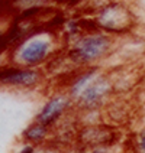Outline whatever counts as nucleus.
Instances as JSON below:
<instances>
[{
    "label": "nucleus",
    "mask_w": 145,
    "mask_h": 153,
    "mask_svg": "<svg viewBox=\"0 0 145 153\" xmlns=\"http://www.w3.org/2000/svg\"><path fill=\"white\" fill-rule=\"evenodd\" d=\"M45 79L47 74L41 68H25L10 62L0 67V88L28 91L39 88Z\"/></svg>",
    "instance_id": "obj_6"
},
{
    "label": "nucleus",
    "mask_w": 145,
    "mask_h": 153,
    "mask_svg": "<svg viewBox=\"0 0 145 153\" xmlns=\"http://www.w3.org/2000/svg\"><path fill=\"white\" fill-rule=\"evenodd\" d=\"M52 1H55V3H58V4L73 6V4H76V3H80V1H83V0H52Z\"/></svg>",
    "instance_id": "obj_13"
},
{
    "label": "nucleus",
    "mask_w": 145,
    "mask_h": 153,
    "mask_svg": "<svg viewBox=\"0 0 145 153\" xmlns=\"http://www.w3.org/2000/svg\"><path fill=\"white\" fill-rule=\"evenodd\" d=\"M92 22L97 30L118 38L129 35L134 30L137 17L123 1L109 0L94 10Z\"/></svg>",
    "instance_id": "obj_3"
},
{
    "label": "nucleus",
    "mask_w": 145,
    "mask_h": 153,
    "mask_svg": "<svg viewBox=\"0 0 145 153\" xmlns=\"http://www.w3.org/2000/svg\"><path fill=\"white\" fill-rule=\"evenodd\" d=\"M102 71L99 67H86V68H78L73 71V75L67 79L65 85V93L70 95V98L74 101L77 97L81 94L87 85L93 81L96 76L99 75Z\"/></svg>",
    "instance_id": "obj_8"
},
{
    "label": "nucleus",
    "mask_w": 145,
    "mask_h": 153,
    "mask_svg": "<svg viewBox=\"0 0 145 153\" xmlns=\"http://www.w3.org/2000/svg\"><path fill=\"white\" fill-rule=\"evenodd\" d=\"M135 146L139 153H145V130H141L135 137Z\"/></svg>",
    "instance_id": "obj_11"
},
{
    "label": "nucleus",
    "mask_w": 145,
    "mask_h": 153,
    "mask_svg": "<svg viewBox=\"0 0 145 153\" xmlns=\"http://www.w3.org/2000/svg\"><path fill=\"white\" fill-rule=\"evenodd\" d=\"M62 35L58 27H45L22 36L8 51V59L13 65L41 68L64 51Z\"/></svg>",
    "instance_id": "obj_1"
},
{
    "label": "nucleus",
    "mask_w": 145,
    "mask_h": 153,
    "mask_svg": "<svg viewBox=\"0 0 145 153\" xmlns=\"http://www.w3.org/2000/svg\"><path fill=\"white\" fill-rule=\"evenodd\" d=\"M0 136H2V133H0Z\"/></svg>",
    "instance_id": "obj_15"
},
{
    "label": "nucleus",
    "mask_w": 145,
    "mask_h": 153,
    "mask_svg": "<svg viewBox=\"0 0 145 153\" xmlns=\"http://www.w3.org/2000/svg\"><path fill=\"white\" fill-rule=\"evenodd\" d=\"M115 45V36L97 29H92L71 39L68 46L64 49V53L76 68L99 67V64L110 55Z\"/></svg>",
    "instance_id": "obj_2"
},
{
    "label": "nucleus",
    "mask_w": 145,
    "mask_h": 153,
    "mask_svg": "<svg viewBox=\"0 0 145 153\" xmlns=\"http://www.w3.org/2000/svg\"><path fill=\"white\" fill-rule=\"evenodd\" d=\"M50 140H52V127L45 126L35 120H32V123H29L20 133V142L35 146L47 143Z\"/></svg>",
    "instance_id": "obj_9"
},
{
    "label": "nucleus",
    "mask_w": 145,
    "mask_h": 153,
    "mask_svg": "<svg viewBox=\"0 0 145 153\" xmlns=\"http://www.w3.org/2000/svg\"><path fill=\"white\" fill-rule=\"evenodd\" d=\"M64 150H67V149L62 147L61 145H58L57 142L50 140V142H47V143L35 146L34 153H62Z\"/></svg>",
    "instance_id": "obj_10"
},
{
    "label": "nucleus",
    "mask_w": 145,
    "mask_h": 153,
    "mask_svg": "<svg viewBox=\"0 0 145 153\" xmlns=\"http://www.w3.org/2000/svg\"><path fill=\"white\" fill-rule=\"evenodd\" d=\"M62 153H83V150H80V149H77V147H71V149L64 150Z\"/></svg>",
    "instance_id": "obj_14"
},
{
    "label": "nucleus",
    "mask_w": 145,
    "mask_h": 153,
    "mask_svg": "<svg viewBox=\"0 0 145 153\" xmlns=\"http://www.w3.org/2000/svg\"><path fill=\"white\" fill-rule=\"evenodd\" d=\"M73 110H74L73 100L65 91H61L47 98V101L44 102L38 113L35 114L34 120L42 123L45 126L54 127L61 119H64Z\"/></svg>",
    "instance_id": "obj_7"
},
{
    "label": "nucleus",
    "mask_w": 145,
    "mask_h": 153,
    "mask_svg": "<svg viewBox=\"0 0 145 153\" xmlns=\"http://www.w3.org/2000/svg\"><path fill=\"white\" fill-rule=\"evenodd\" d=\"M120 139V131L116 126L110 123H84L78 126L76 133L77 149H94V147H107L110 149Z\"/></svg>",
    "instance_id": "obj_5"
},
{
    "label": "nucleus",
    "mask_w": 145,
    "mask_h": 153,
    "mask_svg": "<svg viewBox=\"0 0 145 153\" xmlns=\"http://www.w3.org/2000/svg\"><path fill=\"white\" fill-rule=\"evenodd\" d=\"M35 150V145L31 143H25V142H20V146L17 147L13 153H34Z\"/></svg>",
    "instance_id": "obj_12"
},
{
    "label": "nucleus",
    "mask_w": 145,
    "mask_h": 153,
    "mask_svg": "<svg viewBox=\"0 0 145 153\" xmlns=\"http://www.w3.org/2000/svg\"><path fill=\"white\" fill-rule=\"evenodd\" d=\"M115 91L113 78L106 72H100L90 84L81 91V94L73 101L74 110L80 113H99L110 102Z\"/></svg>",
    "instance_id": "obj_4"
}]
</instances>
